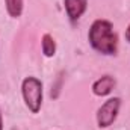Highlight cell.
Wrapping results in <instances>:
<instances>
[{
	"label": "cell",
	"mask_w": 130,
	"mask_h": 130,
	"mask_svg": "<svg viewBox=\"0 0 130 130\" xmlns=\"http://www.w3.org/2000/svg\"><path fill=\"white\" fill-rule=\"evenodd\" d=\"M86 6H88V0H65L67 14L73 21L79 20L83 15V12L86 11Z\"/></svg>",
	"instance_id": "cell-4"
},
{
	"label": "cell",
	"mask_w": 130,
	"mask_h": 130,
	"mask_svg": "<svg viewBox=\"0 0 130 130\" xmlns=\"http://www.w3.org/2000/svg\"><path fill=\"white\" fill-rule=\"evenodd\" d=\"M89 42L94 50L103 55L117 53V35L107 20H95L89 29Z\"/></svg>",
	"instance_id": "cell-1"
},
{
	"label": "cell",
	"mask_w": 130,
	"mask_h": 130,
	"mask_svg": "<svg viewBox=\"0 0 130 130\" xmlns=\"http://www.w3.org/2000/svg\"><path fill=\"white\" fill-rule=\"evenodd\" d=\"M113 86H115V79L112 76H103L98 80H95V83L92 85V91L95 95L103 97V95H107L113 89Z\"/></svg>",
	"instance_id": "cell-5"
},
{
	"label": "cell",
	"mask_w": 130,
	"mask_h": 130,
	"mask_svg": "<svg viewBox=\"0 0 130 130\" xmlns=\"http://www.w3.org/2000/svg\"><path fill=\"white\" fill-rule=\"evenodd\" d=\"M126 39L130 42V26L127 27V30H126Z\"/></svg>",
	"instance_id": "cell-8"
},
{
	"label": "cell",
	"mask_w": 130,
	"mask_h": 130,
	"mask_svg": "<svg viewBox=\"0 0 130 130\" xmlns=\"http://www.w3.org/2000/svg\"><path fill=\"white\" fill-rule=\"evenodd\" d=\"M23 98L26 101V106L36 113L42 103V85L36 77H27L23 82Z\"/></svg>",
	"instance_id": "cell-2"
},
{
	"label": "cell",
	"mask_w": 130,
	"mask_h": 130,
	"mask_svg": "<svg viewBox=\"0 0 130 130\" xmlns=\"http://www.w3.org/2000/svg\"><path fill=\"white\" fill-rule=\"evenodd\" d=\"M55 52H56L55 39H53L50 35H44V36H42V53H44L47 58H50V56L55 55Z\"/></svg>",
	"instance_id": "cell-7"
},
{
	"label": "cell",
	"mask_w": 130,
	"mask_h": 130,
	"mask_svg": "<svg viewBox=\"0 0 130 130\" xmlns=\"http://www.w3.org/2000/svg\"><path fill=\"white\" fill-rule=\"evenodd\" d=\"M5 3H6V9H8L11 17L17 18V17L21 15V12H23V0H5Z\"/></svg>",
	"instance_id": "cell-6"
},
{
	"label": "cell",
	"mask_w": 130,
	"mask_h": 130,
	"mask_svg": "<svg viewBox=\"0 0 130 130\" xmlns=\"http://www.w3.org/2000/svg\"><path fill=\"white\" fill-rule=\"evenodd\" d=\"M120 104H121V100L117 97L109 98L106 103L101 104V107L97 112V123L100 127H103V129L109 127L115 121V118L118 115V110H120Z\"/></svg>",
	"instance_id": "cell-3"
},
{
	"label": "cell",
	"mask_w": 130,
	"mask_h": 130,
	"mask_svg": "<svg viewBox=\"0 0 130 130\" xmlns=\"http://www.w3.org/2000/svg\"><path fill=\"white\" fill-rule=\"evenodd\" d=\"M0 130H3V124H2V113H0Z\"/></svg>",
	"instance_id": "cell-9"
}]
</instances>
